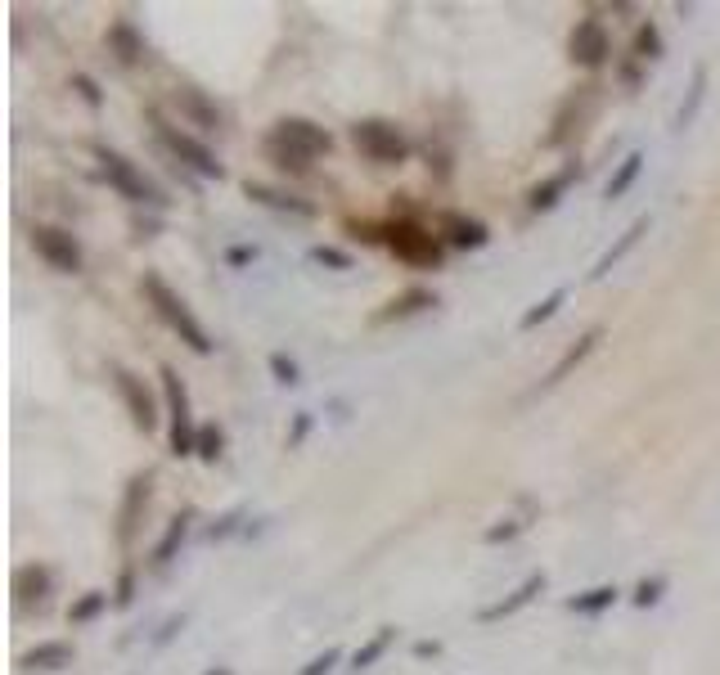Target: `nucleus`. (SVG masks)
I'll return each instance as SVG.
<instances>
[{
    "mask_svg": "<svg viewBox=\"0 0 720 675\" xmlns=\"http://www.w3.org/2000/svg\"><path fill=\"white\" fill-rule=\"evenodd\" d=\"M140 293L149 297L153 315H158V320L167 324V329L176 333V338L185 342V347L194 351V356H212V347H216L212 333H207L203 324H198V315L189 311V302L167 284V279L158 275V270H144V275H140Z\"/></svg>",
    "mask_w": 720,
    "mask_h": 675,
    "instance_id": "nucleus-1",
    "label": "nucleus"
},
{
    "mask_svg": "<svg viewBox=\"0 0 720 675\" xmlns=\"http://www.w3.org/2000/svg\"><path fill=\"white\" fill-rule=\"evenodd\" d=\"M95 162H99V176H104L108 185L126 198V203H135V207H167V194H162V189L153 185V180L144 176L131 158H122L117 149L95 144Z\"/></svg>",
    "mask_w": 720,
    "mask_h": 675,
    "instance_id": "nucleus-2",
    "label": "nucleus"
},
{
    "mask_svg": "<svg viewBox=\"0 0 720 675\" xmlns=\"http://www.w3.org/2000/svg\"><path fill=\"white\" fill-rule=\"evenodd\" d=\"M347 135L360 158H369L374 167H401V162L410 158V140H405L401 126L387 122V117H360V122H351Z\"/></svg>",
    "mask_w": 720,
    "mask_h": 675,
    "instance_id": "nucleus-3",
    "label": "nucleus"
},
{
    "mask_svg": "<svg viewBox=\"0 0 720 675\" xmlns=\"http://www.w3.org/2000/svg\"><path fill=\"white\" fill-rule=\"evenodd\" d=\"M149 122H153V135H158L162 144H167V153L171 158H180L189 171H198V176H207V180H225V167L216 162V153L207 149L198 135H189V131H180L176 122H167V117L158 113V108H149Z\"/></svg>",
    "mask_w": 720,
    "mask_h": 675,
    "instance_id": "nucleus-4",
    "label": "nucleus"
},
{
    "mask_svg": "<svg viewBox=\"0 0 720 675\" xmlns=\"http://www.w3.org/2000/svg\"><path fill=\"white\" fill-rule=\"evenodd\" d=\"M162 378V396H167V414H171V437H167V450L176 459H194V446H198V423H194V410H189V392L180 383V374L171 365L158 369Z\"/></svg>",
    "mask_w": 720,
    "mask_h": 675,
    "instance_id": "nucleus-5",
    "label": "nucleus"
},
{
    "mask_svg": "<svg viewBox=\"0 0 720 675\" xmlns=\"http://www.w3.org/2000/svg\"><path fill=\"white\" fill-rule=\"evenodd\" d=\"M383 243L392 248L396 261H405V266H441V257H446L437 234H428L414 221H392L383 234Z\"/></svg>",
    "mask_w": 720,
    "mask_h": 675,
    "instance_id": "nucleus-6",
    "label": "nucleus"
},
{
    "mask_svg": "<svg viewBox=\"0 0 720 675\" xmlns=\"http://www.w3.org/2000/svg\"><path fill=\"white\" fill-rule=\"evenodd\" d=\"M32 252L45 261L50 270H59V275H77L81 266H86V252H81V243L72 239L68 230H59V225H32Z\"/></svg>",
    "mask_w": 720,
    "mask_h": 675,
    "instance_id": "nucleus-7",
    "label": "nucleus"
},
{
    "mask_svg": "<svg viewBox=\"0 0 720 675\" xmlns=\"http://www.w3.org/2000/svg\"><path fill=\"white\" fill-rule=\"evenodd\" d=\"M266 140L284 144V149L302 153V158H320V153L333 149V135L324 131V126L306 122V117H279V122L266 131Z\"/></svg>",
    "mask_w": 720,
    "mask_h": 675,
    "instance_id": "nucleus-8",
    "label": "nucleus"
},
{
    "mask_svg": "<svg viewBox=\"0 0 720 675\" xmlns=\"http://www.w3.org/2000/svg\"><path fill=\"white\" fill-rule=\"evenodd\" d=\"M567 59H572L576 68H603V63L612 59V36H608V27H603V18H581V23L572 27V36H567Z\"/></svg>",
    "mask_w": 720,
    "mask_h": 675,
    "instance_id": "nucleus-9",
    "label": "nucleus"
},
{
    "mask_svg": "<svg viewBox=\"0 0 720 675\" xmlns=\"http://www.w3.org/2000/svg\"><path fill=\"white\" fill-rule=\"evenodd\" d=\"M113 387H117V396H122V405H126V414H131L135 428L140 432L158 428V401H153V392L144 387L140 374H131L126 365H113Z\"/></svg>",
    "mask_w": 720,
    "mask_h": 675,
    "instance_id": "nucleus-10",
    "label": "nucleus"
},
{
    "mask_svg": "<svg viewBox=\"0 0 720 675\" xmlns=\"http://www.w3.org/2000/svg\"><path fill=\"white\" fill-rule=\"evenodd\" d=\"M153 495V473L149 468H140V473H131V482H126V495H122V509H117V540H131L135 527H140V513L144 504H149Z\"/></svg>",
    "mask_w": 720,
    "mask_h": 675,
    "instance_id": "nucleus-11",
    "label": "nucleus"
},
{
    "mask_svg": "<svg viewBox=\"0 0 720 675\" xmlns=\"http://www.w3.org/2000/svg\"><path fill=\"white\" fill-rule=\"evenodd\" d=\"M104 41H108V54H113L122 68H135V63L149 59V41H144V32L131 23V18H113Z\"/></svg>",
    "mask_w": 720,
    "mask_h": 675,
    "instance_id": "nucleus-12",
    "label": "nucleus"
},
{
    "mask_svg": "<svg viewBox=\"0 0 720 675\" xmlns=\"http://www.w3.org/2000/svg\"><path fill=\"white\" fill-rule=\"evenodd\" d=\"M171 104H176L180 117H185L189 126H198V131H221V108H216V99H207V90L176 86L171 90Z\"/></svg>",
    "mask_w": 720,
    "mask_h": 675,
    "instance_id": "nucleus-13",
    "label": "nucleus"
},
{
    "mask_svg": "<svg viewBox=\"0 0 720 675\" xmlns=\"http://www.w3.org/2000/svg\"><path fill=\"white\" fill-rule=\"evenodd\" d=\"M437 234L450 243V248H464V252L491 243V230H486L477 216H464V212H441L437 216Z\"/></svg>",
    "mask_w": 720,
    "mask_h": 675,
    "instance_id": "nucleus-14",
    "label": "nucleus"
},
{
    "mask_svg": "<svg viewBox=\"0 0 720 675\" xmlns=\"http://www.w3.org/2000/svg\"><path fill=\"white\" fill-rule=\"evenodd\" d=\"M540 590H545V572H527L518 585H513L509 594H504V599L486 603V608L477 612V621H486V626H491V621H504V617H513V612H522V608H527V603L536 599Z\"/></svg>",
    "mask_w": 720,
    "mask_h": 675,
    "instance_id": "nucleus-15",
    "label": "nucleus"
},
{
    "mask_svg": "<svg viewBox=\"0 0 720 675\" xmlns=\"http://www.w3.org/2000/svg\"><path fill=\"white\" fill-rule=\"evenodd\" d=\"M72 657H77V648L68 639H41L27 653H18V671H63V666H72Z\"/></svg>",
    "mask_w": 720,
    "mask_h": 675,
    "instance_id": "nucleus-16",
    "label": "nucleus"
},
{
    "mask_svg": "<svg viewBox=\"0 0 720 675\" xmlns=\"http://www.w3.org/2000/svg\"><path fill=\"white\" fill-rule=\"evenodd\" d=\"M50 594H54V572L45 563H27V567H18L14 572V603L18 608H27V603L41 608Z\"/></svg>",
    "mask_w": 720,
    "mask_h": 675,
    "instance_id": "nucleus-17",
    "label": "nucleus"
},
{
    "mask_svg": "<svg viewBox=\"0 0 720 675\" xmlns=\"http://www.w3.org/2000/svg\"><path fill=\"white\" fill-rule=\"evenodd\" d=\"M243 198L270 207V212L302 216V221H311L315 216V203H306V198H297V194H284V189H270V185H261V180H243Z\"/></svg>",
    "mask_w": 720,
    "mask_h": 675,
    "instance_id": "nucleus-18",
    "label": "nucleus"
},
{
    "mask_svg": "<svg viewBox=\"0 0 720 675\" xmlns=\"http://www.w3.org/2000/svg\"><path fill=\"white\" fill-rule=\"evenodd\" d=\"M599 338H603V329H599V324H594V329H585L581 338H576L572 347H567L563 356L554 360V369H549V374H545V383H540V392H549V387H558L567 374H572V369H581V365H585V356H590V351L599 347Z\"/></svg>",
    "mask_w": 720,
    "mask_h": 675,
    "instance_id": "nucleus-19",
    "label": "nucleus"
},
{
    "mask_svg": "<svg viewBox=\"0 0 720 675\" xmlns=\"http://www.w3.org/2000/svg\"><path fill=\"white\" fill-rule=\"evenodd\" d=\"M432 306H437V293H432V288H423V284H414V288H405V293H396L392 302L374 315V324L410 320V315H423V311H432Z\"/></svg>",
    "mask_w": 720,
    "mask_h": 675,
    "instance_id": "nucleus-20",
    "label": "nucleus"
},
{
    "mask_svg": "<svg viewBox=\"0 0 720 675\" xmlns=\"http://www.w3.org/2000/svg\"><path fill=\"white\" fill-rule=\"evenodd\" d=\"M189 531H194V509H180L176 518H167V527H162V536H158V545H153L149 563L153 567H167L171 558L180 554V545L189 540Z\"/></svg>",
    "mask_w": 720,
    "mask_h": 675,
    "instance_id": "nucleus-21",
    "label": "nucleus"
},
{
    "mask_svg": "<svg viewBox=\"0 0 720 675\" xmlns=\"http://www.w3.org/2000/svg\"><path fill=\"white\" fill-rule=\"evenodd\" d=\"M576 176H581V171H576V162H567L563 171H554V176H545L540 185H531L527 207H531V212H554V207L563 203V194L572 189V180H576Z\"/></svg>",
    "mask_w": 720,
    "mask_h": 675,
    "instance_id": "nucleus-22",
    "label": "nucleus"
},
{
    "mask_svg": "<svg viewBox=\"0 0 720 675\" xmlns=\"http://www.w3.org/2000/svg\"><path fill=\"white\" fill-rule=\"evenodd\" d=\"M648 225H653V221H648V216H635V221H630V225H626V230H621V239H617V243H612V248H608V252H603V257H599V261H594V270H590V279H608V275H612V266H617V261H621V257H626V252H630V248H635V243H639V239H644V234H648Z\"/></svg>",
    "mask_w": 720,
    "mask_h": 675,
    "instance_id": "nucleus-23",
    "label": "nucleus"
},
{
    "mask_svg": "<svg viewBox=\"0 0 720 675\" xmlns=\"http://www.w3.org/2000/svg\"><path fill=\"white\" fill-rule=\"evenodd\" d=\"M617 599H621L617 585H590V590L572 594V599H567L563 608H567V612H576V617H599V612H608Z\"/></svg>",
    "mask_w": 720,
    "mask_h": 675,
    "instance_id": "nucleus-24",
    "label": "nucleus"
},
{
    "mask_svg": "<svg viewBox=\"0 0 720 675\" xmlns=\"http://www.w3.org/2000/svg\"><path fill=\"white\" fill-rule=\"evenodd\" d=\"M707 77H711L707 63H698V68H693V77H689V95H684V104L675 108V131H684V126L698 117L702 99H707Z\"/></svg>",
    "mask_w": 720,
    "mask_h": 675,
    "instance_id": "nucleus-25",
    "label": "nucleus"
},
{
    "mask_svg": "<svg viewBox=\"0 0 720 675\" xmlns=\"http://www.w3.org/2000/svg\"><path fill=\"white\" fill-rule=\"evenodd\" d=\"M639 171H644V153L630 149L626 158H621V167L608 176V189H603V194H608V203H617V198H626V194H630V185L639 180Z\"/></svg>",
    "mask_w": 720,
    "mask_h": 675,
    "instance_id": "nucleus-26",
    "label": "nucleus"
},
{
    "mask_svg": "<svg viewBox=\"0 0 720 675\" xmlns=\"http://www.w3.org/2000/svg\"><path fill=\"white\" fill-rule=\"evenodd\" d=\"M392 639H396V626H378L374 635H369L365 644H360L356 653H351V671H356V675H360V671H369V666H374L378 657H383L387 648H392Z\"/></svg>",
    "mask_w": 720,
    "mask_h": 675,
    "instance_id": "nucleus-27",
    "label": "nucleus"
},
{
    "mask_svg": "<svg viewBox=\"0 0 720 675\" xmlns=\"http://www.w3.org/2000/svg\"><path fill=\"white\" fill-rule=\"evenodd\" d=\"M630 54H635V63H657V59L666 54L662 27H657L653 18H644V23L635 27V45H630Z\"/></svg>",
    "mask_w": 720,
    "mask_h": 675,
    "instance_id": "nucleus-28",
    "label": "nucleus"
},
{
    "mask_svg": "<svg viewBox=\"0 0 720 675\" xmlns=\"http://www.w3.org/2000/svg\"><path fill=\"white\" fill-rule=\"evenodd\" d=\"M563 302H567V288H563V284H558V288H554V293H545V297H540V302H531V306H527V311H522V320H518V329H522V333H531V329H540V324H545V320H554V315H558V306H563Z\"/></svg>",
    "mask_w": 720,
    "mask_h": 675,
    "instance_id": "nucleus-29",
    "label": "nucleus"
},
{
    "mask_svg": "<svg viewBox=\"0 0 720 675\" xmlns=\"http://www.w3.org/2000/svg\"><path fill=\"white\" fill-rule=\"evenodd\" d=\"M108 603H113V599H108V590H86L81 599H72L68 621H72V626H86V621H95L99 612L108 608Z\"/></svg>",
    "mask_w": 720,
    "mask_h": 675,
    "instance_id": "nucleus-30",
    "label": "nucleus"
},
{
    "mask_svg": "<svg viewBox=\"0 0 720 675\" xmlns=\"http://www.w3.org/2000/svg\"><path fill=\"white\" fill-rule=\"evenodd\" d=\"M225 450V428L221 423H198V446H194V459H203V464H216Z\"/></svg>",
    "mask_w": 720,
    "mask_h": 675,
    "instance_id": "nucleus-31",
    "label": "nucleus"
},
{
    "mask_svg": "<svg viewBox=\"0 0 720 675\" xmlns=\"http://www.w3.org/2000/svg\"><path fill=\"white\" fill-rule=\"evenodd\" d=\"M261 149H266V158L275 162L279 171H288V176H306V171H311V158H302V153L284 149V144H275V140H261Z\"/></svg>",
    "mask_w": 720,
    "mask_h": 675,
    "instance_id": "nucleus-32",
    "label": "nucleus"
},
{
    "mask_svg": "<svg viewBox=\"0 0 720 675\" xmlns=\"http://www.w3.org/2000/svg\"><path fill=\"white\" fill-rule=\"evenodd\" d=\"M266 369H270V378H275L279 387H297V383H302V365H297L288 351H270Z\"/></svg>",
    "mask_w": 720,
    "mask_h": 675,
    "instance_id": "nucleus-33",
    "label": "nucleus"
},
{
    "mask_svg": "<svg viewBox=\"0 0 720 675\" xmlns=\"http://www.w3.org/2000/svg\"><path fill=\"white\" fill-rule=\"evenodd\" d=\"M243 518H248V509H230V513H221V518H216L212 527L203 531V536L212 540V545H216V540H230V536H239V531H248V527H243Z\"/></svg>",
    "mask_w": 720,
    "mask_h": 675,
    "instance_id": "nucleus-34",
    "label": "nucleus"
},
{
    "mask_svg": "<svg viewBox=\"0 0 720 675\" xmlns=\"http://www.w3.org/2000/svg\"><path fill=\"white\" fill-rule=\"evenodd\" d=\"M662 594H666V576H644V581L630 590V603H635V608H657Z\"/></svg>",
    "mask_w": 720,
    "mask_h": 675,
    "instance_id": "nucleus-35",
    "label": "nucleus"
},
{
    "mask_svg": "<svg viewBox=\"0 0 720 675\" xmlns=\"http://www.w3.org/2000/svg\"><path fill=\"white\" fill-rule=\"evenodd\" d=\"M311 261H315V266H329V270H351V266H356V257H351V252H342V248H333V243H315Z\"/></svg>",
    "mask_w": 720,
    "mask_h": 675,
    "instance_id": "nucleus-36",
    "label": "nucleus"
},
{
    "mask_svg": "<svg viewBox=\"0 0 720 675\" xmlns=\"http://www.w3.org/2000/svg\"><path fill=\"white\" fill-rule=\"evenodd\" d=\"M72 90H77L81 99H86V108H104V90H99V81L90 77V72H72Z\"/></svg>",
    "mask_w": 720,
    "mask_h": 675,
    "instance_id": "nucleus-37",
    "label": "nucleus"
},
{
    "mask_svg": "<svg viewBox=\"0 0 720 675\" xmlns=\"http://www.w3.org/2000/svg\"><path fill=\"white\" fill-rule=\"evenodd\" d=\"M522 527H527V522H518V518H500L495 527H486V531H482V540H486V545H504V540L522 536Z\"/></svg>",
    "mask_w": 720,
    "mask_h": 675,
    "instance_id": "nucleus-38",
    "label": "nucleus"
},
{
    "mask_svg": "<svg viewBox=\"0 0 720 675\" xmlns=\"http://www.w3.org/2000/svg\"><path fill=\"white\" fill-rule=\"evenodd\" d=\"M135 599V567L126 563L122 572H117V585H113V608H131Z\"/></svg>",
    "mask_w": 720,
    "mask_h": 675,
    "instance_id": "nucleus-39",
    "label": "nucleus"
},
{
    "mask_svg": "<svg viewBox=\"0 0 720 675\" xmlns=\"http://www.w3.org/2000/svg\"><path fill=\"white\" fill-rule=\"evenodd\" d=\"M338 662H342V648L333 644V648H324L320 657H311V662H306V666H302V671H297V675H329V671H333V666H338Z\"/></svg>",
    "mask_w": 720,
    "mask_h": 675,
    "instance_id": "nucleus-40",
    "label": "nucleus"
},
{
    "mask_svg": "<svg viewBox=\"0 0 720 675\" xmlns=\"http://www.w3.org/2000/svg\"><path fill=\"white\" fill-rule=\"evenodd\" d=\"M311 423H315V419H311V410H297V414H293V428H288V441H284V446H288V450H302V441L311 437Z\"/></svg>",
    "mask_w": 720,
    "mask_h": 675,
    "instance_id": "nucleus-41",
    "label": "nucleus"
},
{
    "mask_svg": "<svg viewBox=\"0 0 720 675\" xmlns=\"http://www.w3.org/2000/svg\"><path fill=\"white\" fill-rule=\"evenodd\" d=\"M185 626H189V617H185V612H176V617H167V621H162V626H158V635H153V648L171 644V639H176Z\"/></svg>",
    "mask_w": 720,
    "mask_h": 675,
    "instance_id": "nucleus-42",
    "label": "nucleus"
},
{
    "mask_svg": "<svg viewBox=\"0 0 720 675\" xmlns=\"http://www.w3.org/2000/svg\"><path fill=\"white\" fill-rule=\"evenodd\" d=\"M257 261V243H234V248H225V266H252Z\"/></svg>",
    "mask_w": 720,
    "mask_h": 675,
    "instance_id": "nucleus-43",
    "label": "nucleus"
},
{
    "mask_svg": "<svg viewBox=\"0 0 720 675\" xmlns=\"http://www.w3.org/2000/svg\"><path fill=\"white\" fill-rule=\"evenodd\" d=\"M437 653H441L437 639H414V657H437Z\"/></svg>",
    "mask_w": 720,
    "mask_h": 675,
    "instance_id": "nucleus-44",
    "label": "nucleus"
},
{
    "mask_svg": "<svg viewBox=\"0 0 720 675\" xmlns=\"http://www.w3.org/2000/svg\"><path fill=\"white\" fill-rule=\"evenodd\" d=\"M162 225L158 221H135V234H140V239H153V234H158Z\"/></svg>",
    "mask_w": 720,
    "mask_h": 675,
    "instance_id": "nucleus-45",
    "label": "nucleus"
},
{
    "mask_svg": "<svg viewBox=\"0 0 720 675\" xmlns=\"http://www.w3.org/2000/svg\"><path fill=\"white\" fill-rule=\"evenodd\" d=\"M621 81H626V86H639V68H635V63H626V68H621Z\"/></svg>",
    "mask_w": 720,
    "mask_h": 675,
    "instance_id": "nucleus-46",
    "label": "nucleus"
},
{
    "mask_svg": "<svg viewBox=\"0 0 720 675\" xmlns=\"http://www.w3.org/2000/svg\"><path fill=\"white\" fill-rule=\"evenodd\" d=\"M198 675H234V666H207V671H198Z\"/></svg>",
    "mask_w": 720,
    "mask_h": 675,
    "instance_id": "nucleus-47",
    "label": "nucleus"
}]
</instances>
